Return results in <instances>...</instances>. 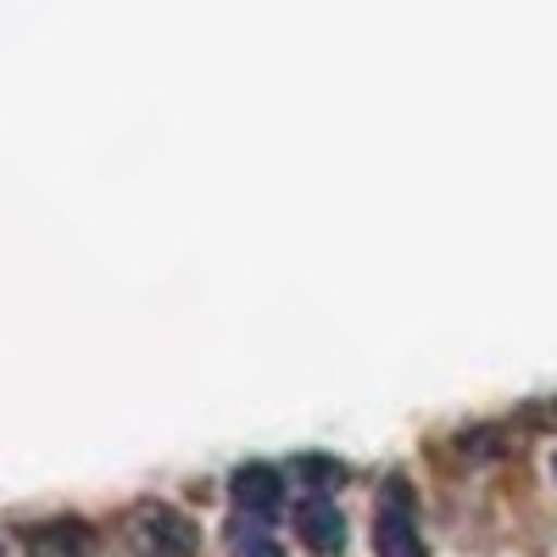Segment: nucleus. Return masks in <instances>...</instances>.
<instances>
[{
	"mask_svg": "<svg viewBox=\"0 0 557 557\" xmlns=\"http://www.w3.org/2000/svg\"><path fill=\"white\" fill-rule=\"evenodd\" d=\"M128 535H134L139 552H151V557H196V524L184 513H173V507H162V502L134 507Z\"/></svg>",
	"mask_w": 557,
	"mask_h": 557,
	"instance_id": "1",
	"label": "nucleus"
},
{
	"mask_svg": "<svg viewBox=\"0 0 557 557\" xmlns=\"http://www.w3.org/2000/svg\"><path fill=\"white\" fill-rule=\"evenodd\" d=\"M374 552H380V557H424V535H418L401 491L374 513Z\"/></svg>",
	"mask_w": 557,
	"mask_h": 557,
	"instance_id": "2",
	"label": "nucleus"
},
{
	"mask_svg": "<svg viewBox=\"0 0 557 557\" xmlns=\"http://www.w3.org/2000/svg\"><path fill=\"white\" fill-rule=\"evenodd\" d=\"M296 530H301L307 552H341L346 546V519L330 496H307L296 507Z\"/></svg>",
	"mask_w": 557,
	"mask_h": 557,
	"instance_id": "3",
	"label": "nucleus"
},
{
	"mask_svg": "<svg viewBox=\"0 0 557 557\" xmlns=\"http://www.w3.org/2000/svg\"><path fill=\"white\" fill-rule=\"evenodd\" d=\"M278 496H285V474L273 469V462H246L235 469V502L251 507V513H273Z\"/></svg>",
	"mask_w": 557,
	"mask_h": 557,
	"instance_id": "4",
	"label": "nucleus"
},
{
	"mask_svg": "<svg viewBox=\"0 0 557 557\" xmlns=\"http://www.w3.org/2000/svg\"><path fill=\"white\" fill-rule=\"evenodd\" d=\"M28 552L34 557H84L89 552V530L78 519H57V524H39L28 535Z\"/></svg>",
	"mask_w": 557,
	"mask_h": 557,
	"instance_id": "5",
	"label": "nucleus"
},
{
	"mask_svg": "<svg viewBox=\"0 0 557 557\" xmlns=\"http://www.w3.org/2000/svg\"><path fill=\"white\" fill-rule=\"evenodd\" d=\"M296 474L312 480V485H341V480H346V469H341V462H330V457H301Z\"/></svg>",
	"mask_w": 557,
	"mask_h": 557,
	"instance_id": "6",
	"label": "nucleus"
},
{
	"mask_svg": "<svg viewBox=\"0 0 557 557\" xmlns=\"http://www.w3.org/2000/svg\"><path fill=\"white\" fill-rule=\"evenodd\" d=\"M235 557H285L268 535H257V530H235Z\"/></svg>",
	"mask_w": 557,
	"mask_h": 557,
	"instance_id": "7",
	"label": "nucleus"
},
{
	"mask_svg": "<svg viewBox=\"0 0 557 557\" xmlns=\"http://www.w3.org/2000/svg\"><path fill=\"white\" fill-rule=\"evenodd\" d=\"M552 474H557V457H552Z\"/></svg>",
	"mask_w": 557,
	"mask_h": 557,
	"instance_id": "8",
	"label": "nucleus"
}]
</instances>
